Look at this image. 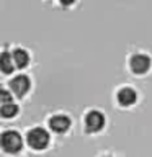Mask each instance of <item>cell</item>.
<instances>
[{
	"mask_svg": "<svg viewBox=\"0 0 152 157\" xmlns=\"http://www.w3.org/2000/svg\"><path fill=\"white\" fill-rule=\"evenodd\" d=\"M0 142H2V149L8 154H18L23 147V139L20 136L18 131L13 129H7L2 132V137H0Z\"/></svg>",
	"mask_w": 152,
	"mask_h": 157,
	"instance_id": "2",
	"label": "cell"
},
{
	"mask_svg": "<svg viewBox=\"0 0 152 157\" xmlns=\"http://www.w3.org/2000/svg\"><path fill=\"white\" fill-rule=\"evenodd\" d=\"M116 98H118V101H120L121 106H131V105H134L136 100H137V93L132 87H121Z\"/></svg>",
	"mask_w": 152,
	"mask_h": 157,
	"instance_id": "9",
	"label": "cell"
},
{
	"mask_svg": "<svg viewBox=\"0 0 152 157\" xmlns=\"http://www.w3.org/2000/svg\"><path fill=\"white\" fill-rule=\"evenodd\" d=\"M127 64H129V69L132 74L136 75H144L150 71L152 67V59L149 54L146 52H134L131 54L129 59H127Z\"/></svg>",
	"mask_w": 152,
	"mask_h": 157,
	"instance_id": "1",
	"label": "cell"
},
{
	"mask_svg": "<svg viewBox=\"0 0 152 157\" xmlns=\"http://www.w3.org/2000/svg\"><path fill=\"white\" fill-rule=\"evenodd\" d=\"M105 126V115L98 110H92L85 115V129L88 132H98Z\"/></svg>",
	"mask_w": 152,
	"mask_h": 157,
	"instance_id": "6",
	"label": "cell"
},
{
	"mask_svg": "<svg viewBox=\"0 0 152 157\" xmlns=\"http://www.w3.org/2000/svg\"><path fill=\"white\" fill-rule=\"evenodd\" d=\"M49 128L57 134H64L70 128V118L66 115H54L49 118Z\"/></svg>",
	"mask_w": 152,
	"mask_h": 157,
	"instance_id": "7",
	"label": "cell"
},
{
	"mask_svg": "<svg viewBox=\"0 0 152 157\" xmlns=\"http://www.w3.org/2000/svg\"><path fill=\"white\" fill-rule=\"evenodd\" d=\"M8 87L17 97L23 98L29 92V88H31V80H29V77L25 75V74H18V75H15L12 80L8 82Z\"/></svg>",
	"mask_w": 152,
	"mask_h": 157,
	"instance_id": "4",
	"label": "cell"
},
{
	"mask_svg": "<svg viewBox=\"0 0 152 157\" xmlns=\"http://www.w3.org/2000/svg\"><path fill=\"white\" fill-rule=\"evenodd\" d=\"M78 3V0H57V5L64 10H70Z\"/></svg>",
	"mask_w": 152,
	"mask_h": 157,
	"instance_id": "11",
	"label": "cell"
},
{
	"mask_svg": "<svg viewBox=\"0 0 152 157\" xmlns=\"http://www.w3.org/2000/svg\"><path fill=\"white\" fill-rule=\"evenodd\" d=\"M15 69H17V66H15V62H13L12 51H8L7 48H3L2 57H0V71H2V74H5V75H8V74H12Z\"/></svg>",
	"mask_w": 152,
	"mask_h": 157,
	"instance_id": "10",
	"label": "cell"
},
{
	"mask_svg": "<svg viewBox=\"0 0 152 157\" xmlns=\"http://www.w3.org/2000/svg\"><path fill=\"white\" fill-rule=\"evenodd\" d=\"M48 2H54V0H48ZM56 2H57V0H56Z\"/></svg>",
	"mask_w": 152,
	"mask_h": 157,
	"instance_id": "12",
	"label": "cell"
},
{
	"mask_svg": "<svg viewBox=\"0 0 152 157\" xmlns=\"http://www.w3.org/2000/svg\"><path fill=\"white\" fill-rule=\"evenodd\" d=\"M12 56H13V62H15V66H17V69H25V67L29 66V62H31L29 51L21 48V46H15L12 49Z\"/></svg>",
	"mask_w": 152,
	"mask_h": 157,
	"instance_id": "8",
	"label": "cell"
},
{
	"mask_svg": "<svg viewBox=\"0 0 152 157\" xmlns=\"http://www.w3.org/2000/svg\"><path fill=\"white\" fill-rule=\"evenodd\" d=\"M105 157H113V155H105Z\"/></svg>",
	"mask_w": 152,
	"mask_h": 157,
	"instance_id": "13",
	"label": "cell"
},
{
	"mask_svg": "<svg viewBox=\"0 0 152 157\" xmlns=\"http://www.w3.org/2000/svg\"><path fill=\"white\" fill-rule=\"evenodd\" d=\"M26 142L34 151H44L49 146V132L44 128H33L28 131Z\"/></svg>",
	"mask_w": 152,
	"mask_h": 157,
	"instance_id": "3",
	"label": "cell"
},
{
	"mask_svg": "<svg viewBox=\"0 0 152 157\" xmlns=\"http://www.w3.org/2000/svg\"><path fill=\"white\" fill-rule=\"evenodd\" d=\"M0 115H2L5 120H10V118L17 116L18 113V106L17 103L13 101V97L8 93V90H2L0 92Z\"/></svg>",
	"mask_w": 152,
	"mask_h": 157,
	"instance_id": "5",
	"label": "cell"
}]
</instances>
